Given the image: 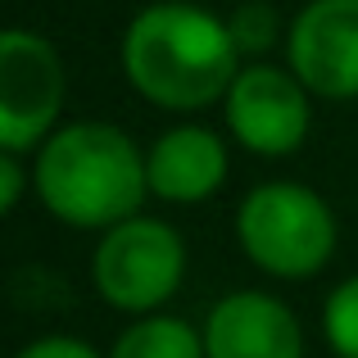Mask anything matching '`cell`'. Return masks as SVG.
Segmentation results:
<instances>
[{
	"mask_svg": "<svg viewBox=\"0 0 358 358\" xmlns=\"http://www.w3.org/2000/svg\"><path fill=\"white\" fill-rule=\"evenodd\" d=\"M91 281H96V295L118 313H159L186 281L182 231L150 213H136L100 231L96 254H91Z\"/></svg>",
	"mask_w": 358,
	"mask_h": 358,
	"instance_id": "obj_4",
	"label": "cell"
},
{
	"mask_svg": "<svg viewBox=\"0 0 358 358\" xmlns=\"http://www.w3.org/2000/svg\"><path fill=\"white\" fill-rule=\"evenodd\" d=\"M227 141L204 122H177L145 150L150 195L164 204H204L227 182Z\"/></svg>",
	"mask_w": 358,
	"mask_h": 358,
	"instance_id": "obj_9",
	"label": "cell"
},
{
	"mask_svg": "<svg viewBox=\"0 0 358 358\" xmlns=\"http://www.w3.org/2000/svg\"><path fill=\"white\" fill-rule=\"evenodd\" d=\"M204 358H304V327L268 290H231L204 317Z\"/></svg>",
	"mask_w": 358,
	"mask_h": 358,
	"instance_id": "obj_8",
	"label": "cell"
},
{
	"mask_svg": "<svg viewBox=\"0 0 358 358\" xmlns=\"http://www.w3.org/2000/svg\"><path fill=\"white\" fill-rule=\"evenodd\" d=\"M227 27H231V41H236L245 64L263 59V55L281 41V18L268 0H245V5H236L227 14Z\"/></svg>",
	"mask_w": 358,
	"mask_h": 358,
	"instance_id": "obj_11",
	"label": "cell"
},
{
	"mask_svg": "<svg viewBox=\"0 0 358 358\" xmlns=\"http://www.w3.org/2000/svg\"><path fill=\"white\" fill-rule=\"evenodd\" d=\"M336 213L304 182H259L236 209L241 254L277 281H308L336 259Z\"/></svg>",
	"mask_w": 358,
	"mask_h": 358,
	"instance_id": "obj_3",
	"label": "cell"
},
{
	"mask_svg": "<svg viewBox=\"0 0 358 358\" xmlns=\"http://www.w3.org/2000/svg\"><path fill=\"white\" fill-rule=\"evenodd\" d=\"M245 69L227 18L191 0H159L122 32V73L131 91L168 114L222 105Z\"/></svg>",
	"mask_w": 358,
	"mask_h": 358,
	"instance_id": "obj_1",
	"label": "cell"
},
{
	"mask_svg": "<svg viewBox=\"0 0 358 358\" xmlns=\"http://www.w3.org/2000/svg\"><path fill=\"white\" fill-rule=\"evenodd\" d=\"M222 122L231 141L259 159H286L308 141L313 127V96L281 64H245L222 100Z\"/></svg>",
	"mask_w": 358,
	"mask_h": 358,
	"instance_id": "obj_6",
	"label": "cell"
},
{
	"mask_svg": "<svg viewBox=\"0 0 358 358\" xmlns=\"http://www.w3.org/2000/svg\"><path fill=\"white\" fill-rule=\"evenodd\" d=\"M32 191L55 222L78 231H109L145 209V150L114 122H59L36 150Z\"/></svg>",
	"mask_w": 358,
	"mask_h": 358,
	"instance_id": "obj_2",
	"label": "cell"
},
{
	"mask_svg": "<svg viewBox=\"0 0 358 358\" xmlns=\"http://www.w3.org/2000/svg\"><path fill=\"white\" fill-rule=\"evenodd\" d=\"M322 336L336 358H358V272L331 286L322 304Z\"/></svg>",
	"mask_w": 358,
	"mask_h": 358,
	"instance_id": "obj_12",
	"label": "cell"
},
{
	"mask_svg": "<svg viewBox=\"0 0 358 358\" xmlns=\"http://www.w3.org/2000/svg\"><path fill=\"white\" fill-rule=\"evenodd\" d=\"M286 69L317 100H358V0H308L286 27Z\"/></svg>",
	"mask_w": 358,
	"mask_h": 358,
	"instance_id": "obj_7",
	"label": "cell"
},
{
	"mask_svg": "<svg viewBox=\"0 0 358 358\" xmlns=\"http://www.w3.org/2000/svg\"><path fill=\"white\" fill-rule=\"evenodd\" d=\"M105 358H204V331L173 313L131 317Z\"/></svg>",
	"mask_w": 358,
	"mask_h": 358,
	"instance_id": "obj_10",
	"label": "cell"
},
{
	"mask_svg": "<svg viewBox=\"0 0 358 358\" xmlns=\"http://www.w3.org/2000/svg\"><path fill=\"white\" fill-rule=\"evenodd\" d=\"M27 186H32V173L18 164V155L0 150V218H9V213L18 209V200H23Z\"/></svg>",
	"mask_w": 358,
	"mask_h": 358,
	"instance_id": "obj_14",
	"label": "cell"
},
{
	"mask_svg": "<svg viewBox=\"0 0 358 358\" xmlns=\"http://www.w3.org/2000/svg\"><path fill=\"white\" fill-rule=\"evenodd\" d=\"M69 73L64 59L32 27H0V150H41L59 127Z\"/></svg>",
	"mask_w": 358,
	"mask_h": 358,
	"instance_id": "obj_5",
	"label": "cell"
},
{
	"mask_svg": "<svg viewBox=\"0 0 358 358\" xmlns=\"http://www.w3.org/2000/svg\"><path fill=\"white\" fill-rule=\"evenodd\" d=\"M14 358H105L96 350V345L78 341V336H36V341H27L23 350H18Z\"/></svg>",
	"mask_w": 358,
	"mask_h": 358,
	"instance_id": "obj_13",
	"label": "cell"
}]
</instances>
